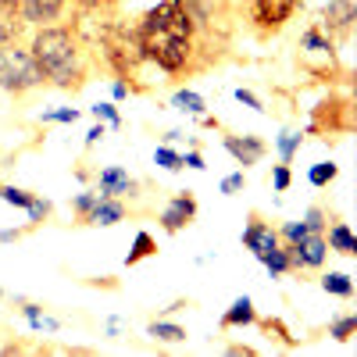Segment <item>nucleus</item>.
<instances>
[{
	"mask_svg": "<svg viewBox=\"0 0 357 357\" xmlns=\"http://www.w3.org/2000/svg\"><path fill=\"white\" fill-rule=\"evenodd\" d=\"M139 47H143V61H154L168 75H183L197 72L193 57L197 50V33L200 25L190 15L186 0H161L158 8H151L139 22Z\"/></svg>",
	"mask_w": 357,
	"mask_h": 357,
	"instance_id": "1",
	"label": "nucleus"
},
{
	"mask_svg": "<svg viewBox=\"0 0 357 357\" xmlns=\"http://www.w3.org/2000/svg\"><path fill=\"white\" fill-rule=\"evenodd\" d=\"M33 57L43 68V79L54 82L57 89H82L89 79V65H86V50L79 47L75 33L68 25H40L33 43H29Z\"/></svg>",
	"mask_w": 357,
	"mask_h": 357,
	"instance_id": "2",
	"label": "nucleus"
},
{
	"mask_svg": "<svg viewBox=\"0 0 357 357\" xmlns=\"http://www.w3.org/2000/svg\"><path fill=\"white\" fill-rule=\"evenodd\" d=\"M122 22V8L118 0H75V15H72V33L82 50H100V43L111 36V29Z\"/></svg>",
	"mask_w": 357,
	"mask_h": 357,
	"instance_id": "3",
	"label": "nucleus"
},
{
	"mask_svg": "<svg viewBox=\"0 0 357 357\" xmlns=\"http://www.w3.org/2000/svg\"><path fill=\"white\" fill-rule=\"evenodd\" d=\"M43 82H47L43 68L29 47H18V43L0 47V89H8L11 97H25Z\"/></svg>",
	"mask_w": 357,
	"mask_h": 357,
	"instance_id": "4",
	"label": "nucleus"
},
{
	"mask_svg": "<svg viewBox=\"0 0 357 357\" xmlns=\"http://www.w3.org/2000/svg\"><path fill=\"white\" fill-rule=\"evenodd\" d=\"M350 129H354V104H350V97L321 100L311 111V122H307V132H318V136H336V132H350Z\"/></svg>",
	"mask_w": 357,
	"mask_h": 357,
	"instance_id": "5",
	"label": "nucleus"
},
{
	"mask_svg": "<svg viewBox=\"0 0 357 357\" xmlns=\"http://www.w3.org/2000/svg\"><path fill=\"white\" fill-rule=\"evenodd\" d=\"M289 254V268L293 272H318L329 257V243H325V232H304L296 243H282Z\"/></svg>",
	"mask_w": 357,
	"mask_h": 357,
	"instance_id": "6",
	"label": "nucleus"
},
{
	"mask_svg": "<svg viewBox=\"0 0 357 357\" xmlns=\"http://www.w3.org/2000/svg\"><path fill=\"white\" fill-rule=\"evenodd\" d=\"M301 0H254L250 4V22L257 33H279V29L296 15Z\"/></svg>",
	"mask_w": 357,
	"mask_h": 357,
	"instance_id": "7",
	"label": "nucleus"
},
{
	"mask_svg": "<svg viewBox=\"0 0 357 357\" xmlns=\"http://www.w3.org/2000/svg\"><path fill=\"white\" fill-rule=\"evenodd\" d=\"M354 22H357V0H329L321 11V33H329L333 40H347L354 33Z\"/></svg>",
	"mask_w": 357,
	"mask_h": 357,
	"instance_id": "8",
	"label": "nucleus"
},
{
	"mask_svg": "<svg viewBox=\"0 0 357 357\" xmlns=\"http://www.w3.org/2000/svg\"><path fill=\"white\" fill-rule=\"evenodd\" d=\"M197 218V197L190 193V190H183V193H175L165 207H161V229L165 232H183L190 222Z\"/></svg>",
	"mask_w": 357,
	"mask_h": 357,
	"instance_id": "9",
	"label": "nucleus"
},
{
	"mask_svg": "<svg viewBox=\"0 0 357 357\" xmlns=\"http://www.w3.org/2000/svg\"><path fill=\"white\" fill-rule=\"evenodd\" d=\"M225 151L232 154V161L236 165H243V168H254V165H261L264 161V154H268V143L261 139V136H236V132H229L225 139Z\"/></svg>",
	"mask_w": 357,
	"mask_h": 357,
	"instance_id": "10",
	"label": "nucleus"
},
{
	"mask_svg": "<svg viewBox=\"0 0 357 357\" xmlns=\"http://www.w3.org/2000/svg\"><path fill=\"white\" fill-rule=\"evenodd\" d=\"M279 243H282V240H279V229H272V225H268V222L254 211V215H250V225L243 229V247L261 261L268 250H275Z\"/></svg>",
	"mask_w": 357,
	"mask_h": 357,
	"instance_id": "11",
	"label": "nucleus"
},
{
	"mask_svg": "<svg viewBox=\"0 0 357 357\" xmlns=\"http://www.w3.org/2000/svg\"><path fill=\"white\" fill-rule=\"evenodd\" d=\"M97 193L100 197H136V190H139V183L126 172V168H118V165H107V168H100L97 175Z\"/></svg>",
	"mask_w": 357,
	"mask_h": 357,
	"instance_id": "12",
	"label": "nucleus"
},
{
	"mask_svg": "<svg viewBox=\"0 0 357 357\" xmlns=\"http://www.w3.org/2000/svg\"><path fill=\"white\" fill-rule=\"evenodd\" d=\"M126 222V204L118 197H97V204L89 207V215L82 218V225H97V229H107V225H118Z\"/></svg>",
	"mask_w": 357,
	"mask_h": 357,
	"instance_id": "13",
	"label": "nucleus"
},
{
	"mask_svg": "<svg viewBox=\"0 0 357 357\" xmlns=\"http://www.w3.org/2000/svg\"><path fill=\"white\" fill-rule=\"evenodd\" d=\"M68 0H22V18L25 25H50L61 18Z\"/></svg>",
	"mask_w": 357,
	"mask_h": 357,
	"instance_id": "14",
	"label": "nucleus"
},
{
	"mask_svg": "<svg viewBox=\"0 0 357 357\" xmlns=\"http://www.w3.org/2000/svg\"><path fill=\"white\" fill-rule=\"evenodd\" d=\"M301 54L304 57H325V61L336 65V43L329 33H321V25H307L301 36Z\"/></svg>",
	"mask_w": 357,
	"mask_h": 357,
	"instance_id": "15",
	"label": "nucleus"
},
{
	"mask_svg": "<svg viewBox=\"0 0 357 357\" xmlns=\"http://www.w3.org/2000/svg\"><path fill=\"white\" fill-rule=\"evenodd\" d=\"M243 325H257V311L250 296H240L232 301V307L222 314V329H243Z\"/></svg>",
	"mask_w": 357,
	"mask_h": 357,
	"instance_id": "16",
	"label": "nucleus"
},
{
	"mask_svg": "<svg viewBox=\"0 0 357 357\" xmlns=\"http://www.w3.org/2000/svg\"><path fill=\"white\" fill-rule=\"evenodd\" d=\"M25 33V18L18 8H8L0 4V47L4 43H18V36Z\"/></svg>",
	"mask_w": 357,
	"mask_h": 357,
	"instance_id": "17",
	"label": "nucleus"
},
{
	"mask_svg": "<svg viewBox=\"0 0 357 357\" xmlns=\"http://www.w3.org/2000/svg\"><path fill=\"white\" fill-rule=\"evenodd\" d=\"M325 243H329V250H336L340 257H354V254H357V240H354V232H350L347 222L329 225V236H325Z\"/></svg>",
	"mask_w": 357,
	"mask_h": 357,
	"instance_id": "18",
	"label": "nucleus"
},
{
	"mask_svg": "<svg viewBox=\"0 0 357 357\" xmlns=\"http://www.w3.org/2000/svg\"><path fill=\"white\" fill-rule=\"evenodd\" d=\"M172 107L183 111V114H193V118H204L207 114V100L197 93V89H186V86L172 93Z\"/></svg>",
	"mask_w": 357,
	"mask_h": 357,
	"instance_id": "19",
	"label": "nucleus"
},
{
	"mask_svg": "<svg viewBox=\"0 0 357 357\" xmlns=\"http://www.w3.org/2000/svg\"><path fill=\"white\" fill-rule=\"evenodd\" d=\"M22 314H25V321H29V329H33V333H57V329H61V321L50 318L40 304H22Z\"/></svg>",
	"mask_w": 357,
	"mask_h": 357,
	"instance_id": "20",
	"label": "nucleus"
},
{
	"mask_svg": "<svg viewBox=\"0 0 357 357\" xmlns=\"http://www.w3.org/2000/svg\"><path fill=\"white\" fill-rule=\"evenodd\" d=\"M321 289L329 296H340V301H350L354 296V279L347 272H329V275H321Z\"/></svg>",
	"mask_w": 357,
	"mask_h": 357,
	"instance_id": "21",
	"label": "nucleus"
},
{
	"mask_svg": "<svg viewBox=\"0 0 357 357\" xmlns=\"http://www.w3.org/2000/svg\"><path fill=\"white\" fill-rule=\"evenodd\" d=\"M146 336L158 340V343H183L186 329H183V325H172V321H151V325H146Z\"/></svg>",
	"mask_w": 357,
	"mask_h": 357,
	"instance_id": "22",
	"label": "nucleus"
},
{
	"mask_svg": "<svg viewBox=\"0 0 357 357\" xmlns=\"http://www.w3.org/2000/svg\"><path fill=\"white\" fill-rule=\"evenodd\" d=\"M301 143H304V132H296V129H282L275 136V151L282 158V165H289L296 158V151H301Z\"/></svg>",
	"mask_w": 357,
	"mask_h": 357,
	"instance_id": "23",
	"label": "nucleus"
},
{
	"mask_svg": "<svg viewBox=\"0 0 357 357\" xmlns=\"http://www.w3.org/2000/svg\"><path fill=\"white\" fill-rule=\"evenodd\" d=\"M158 254V240L151 232H136V240H132V250H129V257H126V264L132 268V264H139V261H146V257H154Z\"/></svg>",
	"mask_w": 357,
	"mask_h": 357,
	"instance_id": "24",
	"label": "nucleus"
},
{
	"mask_svg": "<svg viewBox=\"0 0 357 357\" xmlns=\"http://www.w3.org/2000/svg\"><path fill=\"white\" fill-rule=\"evenodd\" d=\"M261 264L268 268V275H272V279H279V275L293 272V268H289V254H286V247H282V243H279L275 250H268V254L261 257Z\"/></svg>",
	"mask_w": 357,
	"mask_h": 357,
	"instance_id": "25",
	"label": "nucleus"
},
{
	"mask_svg": "<svg viewBox=\"0 0 357 357\" xmlns=\"http://www.w3.org/2000/svg\"><path fill=\"white\" fill-rule=\"evenodd\" d=\"M336 175H340V168H336L333 161H318V165H311V172H307V183H311L314 190H325L329 183H336Z\"/></svg>",
	"mask_w": 357,
	"mask_h": 357,
	"instance_id": "26",
	"label": "nucleus"
},
{
	"mask_svg": "<svg viewBox=\"0 0 357 357\" xmlns=\"http://www.w3.org/2000/svg\"><path fill=\"white\" fill-rule=\"evenodd\" d=\"M25 211H29V229H36V225H43L50 218V200L40 197V193H33V200H29Z\"/></svg>",
	"mask_w": 357,
	"mask_h": 357,
	"instance_id": "27",
	"label": "nucleus"
},
{
	"mask_svg": "<svg viewBox=\"0 0 357 357\" xmlns=\"http://www.w3.org/2000/svg\"><path fill=\"white\" fill-rule=\"evenodd\" d=\"M43 126H75L79 122V107H57V111H43L40 114Z\"/></svg>",
	"mask_w": 357,
	"mask_h": 357,
	"instance_id": "28",
	"label": "nucleus"
},
{
	"mask_svg": "<svg viewBox=\"0 0 357 357\" xmlns=\"http://www.w3.org/2000/svg\"><path fill=\"white\" fill-rule=\"evenodd\" d=\"M154 165L165 168V172H183V154L172 151V146L165 143V146H158V151H154Z\"/></svg>",
	"mask_w": 357,
	"mask_h": 357,
	"instance_id": "29",
	"label": "nucleus"
},
{
	"mask_svg": "<svg viewBox=\"0 0 357 357\" xmlns=\"http://www.w3.org/2000/svg\"><path fill=\"white\" fill-rule=\"evenodd\" d=\"M357 333V314H347V318H336L333 325H329V336L336 340V343H350V336Z\"/></svg>",
	"mask_w": 357,
	"mask_h": 357,
	"instance_id": "30",
	"label": "nucleus"
},
{
	"mask_svg": "<svg viewBox=\"0 0 357 357\" xmlns=\"http://www.w3.org/2000/svg\"><path fill=\"white\" fill-rule=\"evenodd\" d=\"M97 197H100L97 190H82V193H75V197H72V215H75V222H79V225H82V218L89 215V207L97 204Z\"/></svg>",
	"mask_w": 357,
	"mask_h": 357,
	"instance_id": "31",
	"label": "nucleus"
},
{
	"mask_svg": "<svg viewBox=\"0 0 357 357\" xmlns=\"http://www.w3.org/2000/svg\"><path fill=\"white\" fill-rule=\"evenodd\" d=\"M0 200L11 204V207H22V211H25L29 200H33V193L22 190V186H4V183H0Z\"/></svg>",
	"mask_w": 357,
	"mask_h": 357,
	"instance_id": "32",
	"label": "nucleus"
},
{
	"mask_svg": "<svg viewBox=\"0 0 357 357\" xmlns=\"http://www.w3.org/2000/svg\"><path fill=\"white\" fill-rule=\"evenodd\" d=\"M89 114H93L97 122H107L111 129H122V114H118L114 104H93V107H89Z\"/></svg>",
	"mask_w": 357,
	"mask_h": 357,
	"instance_id": "33",
	"label": "nucleus"
},
{
	"mask_svg": "<svg viewBox=\"0 0 357 357\" xmlns=\"http://www.w3.org/2000/svg\"><path fill=\"white\" fill-rule=\"evenodd\" d=\"M257 325H261L264 333H275V340H282L286 347H296V340L289 336V329H286V325H282L279 318H257Z\"/></svg>",
	"mask_w": 357,
	"mask_h": 357,
	"instance_id": "34",
	"label": "nucleus"
},
{
	"mask_svg": "<svg viewBox=\"0 0 357 357\" xmlns=\"http://www.w3.org/2000/svg\"><path fill=\"white\" fill-rule=\"evenodd\" d=\"M243 190H247V175L243 172H232V175L222 178V193L225 197H236V193H243Z\"/></svg>",
	"mask_w": 357,
	"mask_h": 357,
	"instance_id": "35",
	"label": "nucleus"
},
{
	"mask_svg": "<svg viewBox=\"0 0 357 357\" xmlns=\"http://www.w3.org/2000/svg\"><path fill=\"white\" fill-rule=\"evenodd\" d=\"M304 232H311V229H307V222H286V225L279 229V240H282V243H296Z\"/></svg>",
	"mask_w": 357,
	"mask_h": 357,
	"instance_id": "36",
	"label": "nucleus"
},
{
	"mask_svg": "<svg viewBox=\"0 0 357 357\" xmlns=\"http://www.w3.org/2000/svg\"><path fill=\"white\" fill-rule=\"evenodd\" d=\"M272 186H275V193H286V190L293 186V172H289V165H275V168H272Z\"/></svg>",
	"mask_w": 357,
	"mask_h": 357,
	"instance_id": "37",
	"label": "nucleus"
},
{
	"mask_svg": "<svg viewBox=\"0 0 357 357\" xmlns=\"http://www.w3.org/2000/svg\"><path fill=\"white\" fill-rule=\"evenodd\" d=\"M236 100H240L243 107H250V111H257V114H264V104H261V97L257 93H250V89H236Z\"/></svg>",
	"mask_w": 357,
	"mask_h": 357,
	"instance_id": "38",
	"label": "nucleus"
},
{
	"mask_svg": "<svg viewBox=\"0 0 357 357\" xmlns=\"http://www.w3.org/2000/svg\"><path fill=\"white\" fill-rule=\"evenodd\" d=\"M304 222H307L311 232H321L325 229V211H321V207H311V211L304 215Z\"/></svg>",
	"mask_w": 357,
	"mask_h": 357,
	"instance_id": "39",
	"label": "nucleus"
},
{
	"mask_svg": "<svg viewBox=\"0 0 357 357\" xmlns=\"http://www.w3.org/2000/svg\"><path fill=\"white\" fill-rule=\"evenodd\" d=\"M183 168L204 172V168H207V165H204V154H200V151H186V154H183Z\"/></svg>",
	"mask_w": 357,
	"mask_h": 357,
	"instance_id": "40",
	"label": "nucleus"
},
{
	"mask_svg": "<svg viewBox=\"0 0 357 357\" xmlns=\"http://www.w3.org/2000/svg\"><path fill=\"white\" fill-rule=\"evenodd\" d=\"M129 93H132V86H129L126 79H114V82H111V97H114V100H126Z\"/></svg>",
	"mask_w": 357,
	"mask_h": 357,
	"instance_id": "41",
	"label": "nucleus"
},
{
	"mask_svg": "<svg viewBox=\"0 0 357 357\" xmlns=\"http://www.w3.org/2000/svg\"><path fill=\"white\" fill-rule=\"evenodd\" d=\"M25 236V229H4L0 232V243H15V240H22Z\"/></svg>",
	"mask_w": 357,
	"mask_h": 357,
	"instance_id": "42",
	"label": "nucleus"
},
{
	"mask_svg": "<svg viewBox=\"0 0 357 357\" xmlns=\"http://www.w3.org/2000/svg\"><path fill=\"white\" fill-rule=\"evenodd\" d=\"M104 136H107V132H104V126H93V129L86 132V146H93V143H97V139H104Z\"/></svg>",
	"mask_w": 357,
	"mask_h": 357,
	"instance_id": "43",
	"label": "nucleus"
},
{
	"mask_svg": "<svg viewBox=\"0 0 357 357\" xmlns=\"http://www.w3.org/2000/svg\"><path fill=\"white\" fill-rule=\"evenodd\" d=\"M229 354H243V357H254L257 350H250V347H229Z\"/></svg>",
	"mask_w": 357,
	"mask_h": 357,
	"instance_id": "44",
	"label": "nucleus"
},
{
	"mask_svg": "<svg viewBox=\"0 0 357 357\" xmlns=\"http://www.w3.org/2000/svg\"><path fill=\"white\" fill-rule=\"evenodd\" d=\"M0 4H8V8H18V11H22V0H0Z\"/></svg>",
	"mask_w": 357,
	"mask_h": 357,
	"instance_id": "45",
	"label": "nucleus"
}]
</instances>
